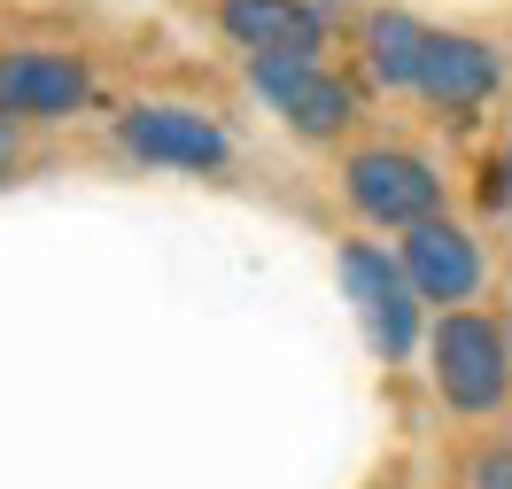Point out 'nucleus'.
<instances>
[{"mask_svg": "<svg viewBox=\"0 0 512 489\" xmlns=\"http://www.w3.org/2000/svg\"><path fill=\"white\" fill-rule=\"evenodd\" d=\"M427 358H435V389L458 404V412H497L512 389V365H505V334L474 311H450L435 334H427Z\"/></svg>", "mask_w": 512, "mask_h": 489, "instance_id": "obj_1", "label": "nucleus"}, {"mask_svg": "<svg viewBox=\"0 0 512 489\" xmlns=\"http://www.w3.org/2000/svg\"><path fill=\"white\" fill-rule=\"evenodd\" d=\"M342 288H350L357 319H365V334H373V350L381 358H404L419 342V303H412V280H404V264L381 257L373 241H350L342 249Z\"/></svg>", "mask_w": 512, "mask_h": 489, "instance_id": "obj_2", "label": "nucleus"}, {"mask_svg": "<svg viewBox=\"0 0 512 489\" xmlns=\"http://www.w3.org/2000/svg\"><path fill=\"white\" fill-rule=\"evenodd\" d=\"M342 187H350V202L373 218V226H404V233L427 226L435 202H443V179H435L419 156H404V148H365V156H350Z\"/></svg>", "mask_w": 512, "mask_h": 489, "instance_id": "obj_3", "label": "nucleus"}, {"mask_svg": "<svg viewBox=\"0 0 512 489\" xmlns=\"http://www.w3.org/2000/svg\"><path fill=\"white\" fill-rule=\"evenodd\" d=\"M218 32L249 63H319L326 8H311V0H218Z\"/></svg>", "mask_w": 512, "mask_h": 489, "instance_id": "obj_4", "label": "nucleus"}, {"mask_svg": "<svg viewBox=\"0 0 512 489\" xmlns=\"http://www.w3.org/2000/svg\"><path fill=\"white\" fill-rule=\"evenodd\" d=\"M256 94L272 101L295 132H311V140H334V132L350 125V86L319 63H249Z\"/></svg>", "mask_w": 512, "mask_h": 489, "instance_id": "obj_5", "label": "nucleus"}, {"mask_svg": "<svg viewBox=\"0 0 512 489\" xmlns=\"http://www.w3.org/2000/svg\"><path fill=\"white\" fill-rule=\"evenodd\" d=\"M78 101H86V63L78 55H47V47L0 55V117H63Z\"/></svg>", "mask_w": 512, "mask_h": 489, "instance_id": "obj_6", "label": "nucleus"}, {"mask_svg": "<svg viewBox=\"0 0 512 489\" xmlns=\"http://www.w3.org/2000/svg\"><path fill=\"white\" fill-rule=\"evenodd\" d=\"M117 140L148 163H179V171H210L225 163V132L194 109H125L117 117Z\"/></svg>", "mask_w": 512, "mask_h": 489, "instance_id": "obj_7", "label": "nucleus"}, {"mask_svg": "<svg viewBox=\"0 0 512 489\" xmlns=\"http://www.w3.org/2000/svg\"><path fill=\"white\" fill-rule=\"evenodd\" d=\"M404 280H412L427 303H466V295L481 288V249L466 241L458 226H443V218H427V226L404 233Z\"/></svg>", "mask_w": 512, "mask_h": 489, "instance_id": "obj_8", "label": "nucleus"}, {"mask_svg": "<svg viewBox=\"0 0 512 489\" xmlns=\"http://www.w3.org/2000/svg\"><path fill=\"white\" fill-rule=\"evenodd\" d=\"M497 78H505L497 47H481V39H466V32H435L427 70H419V94L435 101V109H474V101L497 94Z\"/></svg>", "mask_w": 512, "mask_h": 489, "instance_id": "obj_9", "label": "nucleus"}, {"mask_svg": "<svg viewBox=\"0 0 512 489\" xmlns=\"http://www.w3.org/2000/svg\"><path fill=\"white\" fill-rule=\"evenodd\" d=\"M427 47H435V32H427V24H412V16H396V8H381V16L365 24V63H373V78H381V86H419Z\"/></svg>", "mask_w": 512, "mask_h": 489, "instance_id": "obj_10", "label": "nucleus"}, {"mask_svg": "<svg viewBox=\"0 0 512 489\" xmlns=\"http://www.w3.org/2000/svg\"><path fill=\"white\" fill-rule=\"evenodd\" d=\"M466 489H512V443H489V451L466 466Z\"/></svg>", "mask_w": 512, "mask_h": 489, "instance_id": "obj_11", "label": "nucleus"}, {"mask_svg": "<svg viewBox=\"0 0 512 489\" xmlns=\"http://www.w3.org/2000/svg\"><path fill=\"white\" fill-rule=\"evenodd\" d=\"M497 202L512 210V148H505V163H497Z\"/></svg>", "mask_w": 512, "mask_h": 489, "instance_id": "obj_12", "label": "nucleus"}, {"mask_svg": "<svg viewBox=\"0 0 512 489\" xmlns=\"http://www.w3.org/2000/svg\"><path fill=\"white\" fill-rule=\"evenodd\" d=\"M8 148H16V140H8V117H0V163H8Z\"/></svg>", "mask_w": 512, "mask_h": 489, "instance_id": "obj_13", "label": "nucleus"}]
</instances>
